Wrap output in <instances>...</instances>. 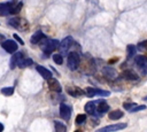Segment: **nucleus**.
<instances>
[{
    "label": "nucleus",
    "mask_w": 147,
    "mask_h": 132,
    "mask_svg": "<svg viewBox=\"0 0 147 132\" xmlns=\"http://www.w3.org/2000/svg\"><path fill=\"white\" fill-rule=\"evenodd\" d=\"M72 42H74V39H72V37H70V36H68V37H65L61 42H60V45H59V47H60V49H61V52H67L68 49H69V47L72 45Z\"/></svg>",
    "instance_id": "12"
},
{
    "label": "nucleus",
    "mask_w": 147,
    "mask_h": 132,
    "mask_svg": "<svg viewBox=\"0 0 147 132\" xmlns=\"http://www.w3.org/2000/svg\"><path fill=\"white\" fill-rule=\"evenodd\" d=\"M117 61V57H114V60H111V61H109V63H115Z\"/></svg>",
    "instance_id": "32"
},
{
    "label": "nucleus",
    "mask_w": 147,
    "mask_h": 132,
    "mask_svg": "<svg viewBox=\"0 0 147 132\" xmlns=\"http://www.w3.org/2000/svg\"><path fill=\"white\" fill-rule=\"evenodd\" d=\"M1 93H2L3 95H6V96H9V95H11V94L14 93V87H13V86L3 87V88H1Z\"/></svg>",
    "instance_id": "24"
},
{
    "label": "nucleus",
    "mask_w": 147,
    "mask_h": 132,
    "mask_svg": "<svg viewBox=\"0 0 147 132\" xmlns=\"http://www.w3.org/2000/svg\"><path fill=\"white\" fill-rule=\"evenodd\" d=\"M39 44H40V48H41L42 52L46 53V54L52 53V52L55 51V49L59 47V45H60L59 40H56V39H47L46 37H45L44 39H41Z\"/></svg>",
    "instance_id": "1"
},
{
    "label": "nucleus",
    "mask_w": 147,
    "mask_h": 132,
    "mask_svg": "<svg viewBox=\"0 0 147 132\" xmlns=\"http://www.w3.org/2000/svg\"><path fill=\"white\" fill-rule=\"evenodd\" d=\"M126 52H127V57L134 56L136 53H137V46H134V45H127Z\"/></svg>",
    "instance_id": "22"
},
{
    "label": "nucleus",
    "mask_w": 147,
    "mask_h": 132,
    "mask_svg": "<svg viewBox=\"0 0 147 132\" xmlns=\"http://www.w3.org/2000/svg\"><path fill=\"white\" fill-rule=\"evenodd\" d=\"M9 25H11L14 28H21V29H26L28 28V23L24 20L18 18V17L9 20Z\"/></svg>",
    "instance_id": "11"
},
{
    "label": "nucleus",
    "mask_w": 147,
    "mask_h": 132,
    "mask_svg": "<svg viewBox=\"0 0 147 132\" xmlns=\"http://www.w3.org/2000/svg\"><path fill=\"white\" fill-rule=\"evenodd\" d=\"M36 69H37V71L41 75V77H44L45 79H48V78L52 77V72H51L48 69H46L45 67H42V65H37Z\"/></svg>",
    "instance_id": "14"
},
{
    "label": "nucleus",
    "mask_w": 147,
    "mask_h": 132,
    "mask_svg": "<svg viewBox=\"0 0 147 132\" xmlns=\"http://www.w3.org/2000/svg\"><path fill=\"white\" fill-rule=\"evenodd\" d=\"M53 61H54L56 64H62V63H63L62 56H61L60 54H54V55H53Z\"/></svg>",
    "instance_id": "28"
},
{
    "label": "nucleus",
    "mask_w": 147,
    "mask_h": 132,
    "mask_svg": "<svg viewBox=\"0 0 147 132\" xmlns=\"http://www.w3.org/2000/svg\"><path fill=\"white\" fill-rule=\"evenodd\" d=\"M136 106V103H132V102H125V103H123V107L126 109V110H130L131 108H133Z\"/></svg>",
    "instance_id": "30"
},
{
    "label": "nucleus",
    "mask_w": 147,
    "mask_h": 132,
    "mask_svg": "<svg viewBox=\"0 0 147 132\" xmlns=\"http://www.w3.org/2000/svg\"><path fill=\"white\" fill-rule=\"evenodd\" d=\"M14 38H15V39H16V40H17V41L21 44V45H24V41H23V40L21 39V37H18L17 34H14Z\"/></svg>",
    "instance_id": "31"
},
{
    "label": "nucleus",
    "mask_w": 147,
    "mask_h": 132,
    "mask_svg": "<svg viewBox=\"0 0 147 132\" xmlns=\"http://www.w3.org/2000/svg\"><path fill=\"white\" fill-rule=\"evenodd\" d=\"M23 55H22V53H16L15 52V54L11 56V59H10V69H14L16 65H17V62H18V60L22 57Z\"/></svg>",
    "instance_id": "20"
},
{
    "label": "nucleus",
    "mask_w": 147,
    "mask_h": 132,
    "mask_svg": "<svg viewBox=\"0 0 147 132\" xmlns=\"http://www.w3.org/2000/svg\"><path fill=\"white\" fill-rule=\"evenodd\" d=\"M2 130H3V125H2V124H1V123H0V132H1V131H2Z\"/></svg>",
    "instance_id": "33"
},
{
    "label": "nucleus",
    "mask_w": 147,
    "mask_h": 132,
    "mask_svg": "<svg viewBox=\"0 0 147 132\" xmlns=\"http://www.w3.org/2000/svg\"><path fill=\"white\" fill-rule=\"evenodd\" d=\"M109 110V106L107 104V102L105 101H99V104L96 106V111L99 112V115L102 116L103 112H107Z\"/></svg>",
    "instance_id": "18"
},
{
    "label": "nucleus",
    "mask_w": 147,
    "mask_h": 132,
    "mask_svg": "<svg viewBox=\"0 0 147 132\" xmlns=\"http://www.w3.org/2000/svg\"><path fill=\"white\" fill-rule=\"evenodd\" d=\"M95 110H96V102H94V101H90V102H87L86 104H85V111L87 112V114H94L95 112Z\"/></svg>",
    "instance_id": "19"
},
{
    "label": "nucleus",
    "mask_w": 147,
    "mask_h": 132,
    "mask_svg": "<svg viewBox=\"0 0 147 132\" xmlns=\"http://www.w3.org/2000/svg\"><path fill=\"white\" fill-rule=\"evenodd\" d=\"M136 64L138 65L139 70L141 71V73L146 75L147 73V59L144 55H138L136 56Z\"/></svg>",
    "instance_id": "6"
},
{
    "label": "nucleus",
    "mask_w": 147,
    "mask_h": 132,
    "mask_svg": "<svg viewBox=\"0 0 147 132\" xmlns=\"http://www.w3.org/2000/svg\"><path fill=\"white\" fill-rule=\"evenodd\" d=\"M23 7V2L22 1H20V2H17L16 5H15V7L13 8V10H11V14H17L20 10H21V8Z\"/></svg>",
    "instance_id": "27"
},
{
    "label": "nucleus",
    "mask_w": 147,
    "mask_h": 132,
    "mask_svg": "<svg viewBox=\"0 0 147 132\" xmlns=\"http://www.w3.org/2000/svg\"><path fill=\"white\" fill-rule=\"evenodd\" d=\"M54 126H55V130H56L57 132H64V131L67 130L65 125L62 124V123L59 122V121H55V122H54Z\"/></svg>",
    "instance_id": "23"
},
{
    "label": "nucleus",
    "mask_w": 147,
    "mask_h": 132,
    "mask_svg": "<svg viewBox=\"0 0 147 132\" xmlns=\"http://www.w3.org/2000/svg\"><path fill=\"white\" fill-rule=\"evenodd\" d=\"M0 39H3V37H2V36H0Z\"/></svg>",
    "instance_id": "34"
},
{
    "label": "nucleus",
    "mask_w": 147,
    "mask_h": 132,
    "mask_svg": "<svg viewBox=\"0 0 147 132\" xmlns=\"http://www.w3.org/2000/svg\"><path fill=\"white\" fill-rule=\"evenodd\" d=\"M146 108V106H134L133 108H131L129 111H131V112H136V111H139V110H144Z\"/></svg>",
    "instance_id": "29"
},
{
    "label": "nucleus",
    "mask_w": 147,
    "mask_h": 132,
    "mask_svg": "<svg viewBox=\"0 0 147 132\" xmlns=\"http://www.w3.org/2000/svg\"><path fill=\"white\" fill-rule=\"evenodd\" d=\"M60 116L64 121H68L71 116V108L65 103H61L60 104Z\"/></svg>",
    "instance_id": "9"
},
{
    "label": "nucleus",
    "mask_w": 147,
    "mask_h": 132,
    "mask_svg": "<svg viewBox=\"0 0 147 132\" xmlns=\"http://www.w3.org/2000/svg\"><path fill=\"white\" fill-rule=\"evenodd\" d=\"M123 115H124L123 111L119 110V109H117V110H113V111H110V114H109V118L113 119V121H117V119L122 118Z\"/></svg>",
    "instance_id": "21"
},
{
    "label": "nucleus",
    "mask_w": 147,
    "mask_h": 132,
    "mask_svg": "<svg viewBox=\"0 0 147 132\" xmlns=\"http://www.w3.org/2000/svg\"><path fill=\"white\" fill-rule=\"evenodd\" d=\"M47 84H48L49 90L53 91V92H61V91H62V87H61L59 80L55 79V78H52V77L48 78V79H47Z\"/></svg>",
    "instance_id": "10"
},
{
    "label": "nucleus",
    "mask_w": 147,
    "mask_h": 132,
    "mask_svg": "<svg viewBox=\"0 0 147 132\" xmlns=\"http://www.w3.org/2000/svg\"><path fill=\"white\" fill-rule=\"evenodd\" d=\"M76 124H83L85 121H86V115L85 114H78L76 116Z\"/></svg>",
    "instance_id": "25"
},
{
    "label": "nucleus",
    "mask_w": 147,
    "mask_h": 132,
    "mask_svg": "<svg viewBox=\"0 0 147 132\" xmlns=\"http://www.w3.org/2000/svg\"><path fill=\"white\" fill-rule=\"evenodd\" d=\"M1 46H2V48H3L6 52L11 53V54H14V53L17 51V44H16L14 40H10V39H6L5 41H2Z\"/></svg>",
    "instance_id": "7"
},
{
    "label": "nucleus",
    "mask_w": 147,
    "mask_h": 132,
    "mask_svg": "<svg viewBox=\"0 0 147 132\" xmlns=\"http://www.w3.org/2000/svg\"><path fill=\"white\" fill-rule=\"evenodd\" d=\"M122 76L127 80H137L138 79V75L132 70H124L122 72Z\"/></svg>",
    "instance_id": "15"
},
{
    "label": "nucleus",
    "mask_w": 147,
    "mask_h": 132,
    "mask_svg": "<svg viewBox=\"0 0 147 132\" xmlns=\"http://www.w3.org/2000/svg\"><path fill=\"white\" fill-rule=\"evenodd\" d=\"M67 92L72 96H80L84 93V91L82 88H79L78 86H68L67 87Z\"/></svg>",
    "instance_id": "13"
},
{
    "label": "nucleus",
    "mask_w": 147,
    "mask_h": 132,
    "mask_svg": "<svg viewBox=\"0 0 147 132\" xmlns=\"http://www.w3.org/2000/svg\"><path fill=\"white\" fill-rule=\"evenodd\" d=\"M137 49H138V51H147V40L140 41V42L137 45Z\"/></svg>",
    "instance_id": "26"
},
{
    "label": "nucleus",
    "mask_w": 147,
    "mask_h": 132,
    "mask_svg": "<svg viewBox=\"0 0 147 132\" xmlns=\"http://www.w3.org/2000/svg\"><path fill=\"white\" fill-rule=\"evenodd\" d=\"M79 67L82 69V72L91 75L95 71V65L92 59H83V61L79 63Z\"/></svg>",
    "instance_id": "2"
},
{
    "label": "nucleus",
    "mask_w": 147,
    "mask_h": 132,
    "mask_svg": "<svg viewBox=\"0 0 147 132\" xmlns=\"http://www.w3.org/2000/svg\"><path fill=\"white\" fill-rule=\"evenodd\" d=\"M127 126L126 123H116V124H113V125H108V126H105V127H101L99 130V132H109V131H118V130H123Z\"/></svg>",
    "instance_id": "8"
},
{
    "label": "nucleus",
    "mask_w": 147,
    "mask_h": 132,
    "mask_svg": "<svg viewBox=\"0 0 147 132\" xmlns=\"http://www.w3.org/2000/svg\"><path fill=\"white\" fill-rule=\"evenodd\" d=\"M85 93L88 98H93V96H108L110 94L109 91H105V90H100V88H94V87H87L85 90Z\"/></svg>",
    "instance_id": "4"
},
{
    "label": "nucleus",
    "mask_w": 147,
    "mask_h": 132,
    "mask_svg": "<svg viewBox=\"0 0 147 132\" xmlns=\"http://www.w3.org/2000/svg\"><path fill=\"white\" fill-rule=\"evenodd\" d=\"M16 3H17L16 0H13V1H9V2L0 3V15H8V14H11V10H13V8L15 7Z\"/></svg>",
    "instance_id": "5"
},
{
    "label": "nucleus",
    "mask_w": 147,
    "mask_h": 132,
    "mask_svg": "<svg viewBox=\"0 0 147 132\" xmlns=\"http://www.w3.org/2000/svg\"><path fill=\"white\" fill-rule=\"evenodd\" d=\"M44 38H45V34H44L41 31H37V32H34V33L32 34L30 41H31V44H38V42H40V40L44 39Z\"/></svg>",
    "instance_id": "17"
},
{
    "label": "nucleus",
    "mask_w": 147,
    "mask_h": 132,
    "mask_svg": "<svg viewBox=\"0 0 147 132\" xmlns=\"http://www.w3.org/2000/svg\"><path fill=\"white\" fill-rule=\"evenodd\" d=\"M80 63V57L76 52H71L68 55V67L70 70H76L79 68Z\"/></svg>",
    "instance_id": "3"
},
{
    "label": "nucleus",
    "mask_w": 147,
    "mask_h": 132,
    "mask_svg": "<svg viewBox=\"0 0 147 132\" xmlns=\"http://www.w3.org/2000/svg\"><path fill=\"white\" fill-rule=\"evenodd\" d=\"M102 73H103L106 77H108V78H115V77L117 76L116 70H115L114 68H109V67H105V68L102 69Z\"/></svg>",
    "instance_id": "16"
}]
</instances>
